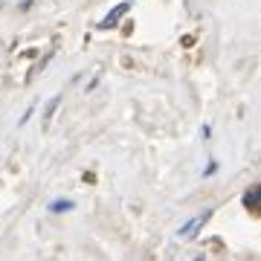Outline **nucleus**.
<instances>
[{
    "label": "nucleus",
    "mask_w": 261,
    "mask_h": 261,
    "mask_svg": "<svg viewBox=\"0 0 261 261\" xmlns=\"http://www.w3.org/2000/svg\"><path fill=\"white\" fill-rule=\"evenodd\" d=\"M209 215H212V212H203V215H200V218H192V224L180 226V235H189V232H195V229H197V226H200V224H203V221H206V218H209Z\"/></svg>",
    "instance_id": "nucleus-3"
},
{
    "label": "nucleus",
    "mask_w": 261,
    "mask_h": 261,
    "mask_svg": "<svg viewBox=\"0 0 261 261\" xmlns=\"http://www.w3.org/2000/svg\"><path fill=\"white\" fill-rule=\"evenodd\" d=\"M215 168H218V163H209V166H206V174H203V177H212Z\"/></svg>",
    "instance_id": "nucleus-6"
},
{
    "label": "nucleus",
    "mask_w": 261,
    "mask_h": 261,
    "mask_svg": "<svg viewBox=\"0 0 261 261\" xmlns=\"http://www.w3.org/2000/svg\"><path fill=\"white\" fill-rule=\"evenodd\" d=\"M128 9H130V3H128V0H125V3H119V6H113L111 15H108V18H105L102 23H99V29H113L116 23H119V18H122V15H125Z\"/></svg>",
    "instance_id": "nucleus-1"
},
{
    "label": "nucleus",
    "mask_w": 261,
    "mask_h": 261,
    "mask_svg": "<svg viewBox=\"0 0 261 261\" xmlns=\"http://www.w3.org/2000/svg\"><path fill=\"white\" fill-rule=\"evenodd\" d=\"M58 99H61V96H56V99H53V102H49V108H47V116H44V119H49V116H53V111H56Z\"/></svg>",
    "instance_id": "nucleus-5"
},
{
    "label": "nucleus",
    "mask_w": 261,
    "mask_h": 261,
    "mask_svg": "<svg viewBox=\"0 0 261 261\" xmlns=\"http://www.w3.org/2000/svg\"><path fill=\"white\" fill-rule=\"evenodd\" d=\"M258 195H261V186H250L247 189V195H244V206L255 212V206H258Z\"/></svg>",
    "instance_id": "nucleus-2"
},
{
    "label": "nucleus",
    "mask_w": 261,
    "mask_h": 261,
    "mask_svg": "<svg viewBox=\"0 0 261 261\" xmlns=\"http://www.w3.org/2000/svg\"><path fill=\"white\" fill-rule=\"evenodd\" d=\"M49 209H53V212H70V209H73V200H56Z\"/></svg>",
    "instance_id": "nucleus-4"
}]
</instances>
